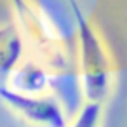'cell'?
<instances>
[{"instance_id":"cell-1","label":"cell","mask_w":127,"mask_h":127,"mask_svg":"<svg viewBox=\"0 0 127 127\" xmlns=\"http://www.w3.org/2000/svg\"><path fill=\"white\" fill-rule=\"evenodd\" d=\"M68 2L77 25L78 64H80L84 96L91 103L104 104L111 91V68L108 56L78 2L77 0H68Z\"/></svg>"},{"instance_id":"cell-4","label":"cell","mask_w":127,"mask_h":127,"mask_svg":"<svg viewBox=\"0 0 127 127\" xmlns=\"http://www.w3.org/2000/svg\"><path fill=\"white\" fill-rule=\"evenodd\" d=\"M103 118V104L85 101L77 111L75 118L68 122L66 127H99Z\"/></svg>"},{"instance_id":"cell-2","label":"cell","mask_w":127,"mask_h":127,"mask_svg":"<svg viewBox=\"0 0 127 127\" xmlns=\"http://www.w3.org/2000/svg\"><path fill=\"white\" fill-rule=\"evenodd\" d=\"M0 101L35 127L68 125L64 108L51 94H25L5 84H0Z\"/></svg>"},{"instance_id":"cell-3","label":"cell","mask_w":127,"mask_h":127,"mask_svg":"<svg viewBox=\"0 0 127 127\" xmlns=\"http://www.w3.org/2000/svg\"><path fill=\"white\" fill-rule=\"evenodd\" d=\"M7 85L25 94H45L49 87V77L47 71L38 64L33 63L18 64L12 70Z\"/></svg>"}]
</instances>
